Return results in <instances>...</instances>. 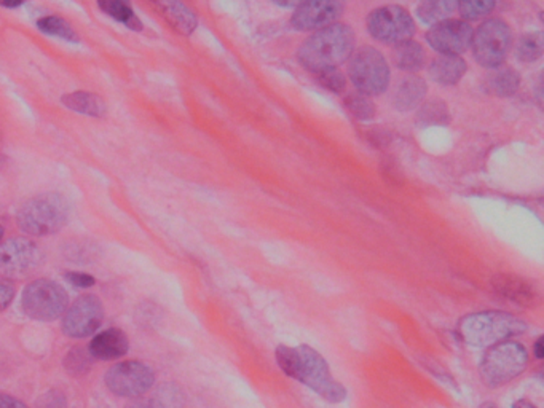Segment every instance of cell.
Returning <instances> with one entry per match:
<instances>
[{
    "mask_svg": "<svg viewBox=\"0 0 544 408\" xmlns=\"http://www.w3.org/2000/svg\"><path fill=\"white\" fill-rule=\"evenodd\" d=\"M279 369L286 375L315 391L319 397L329 403H340L347 399V389L332 376L331 369L324 357L308 344L289 348L281 344L275 351Z\"/></svg>",
    "mask_w": 544,
    "mask_h": 408,
    "instance_id": "6da1fadb",
    "label": "cell"
},
{
    "mask_svg": "<svg viewBox=\"0 0 544 408\" xmlns=\"http://www.w3.org/2000/svg\"><path fill=\"white\" fill-rule=\"evenodd\" d=\"M355 52V33L350 26L336 23L313 34L298 48V61L311 74L336 69Z\"/></svg>",
    "mask_w": 544,
    "mask_h": 408,
    "instance_id": "7a4b0ae2",
    "label": "cell"
},
{
    "mask_svg": "<svg viewBox=\"0 0 544 408\" xmlns=\"http://www.w3.org/2000/svg\"><path fill=\"white\" fill-rule=\"evenodd\" d=\"M527 331L522 319L506 312H482L469 314L458 324L463 342L474 348H490Z\"/></svg>",
    "mask_w": 544,
    "mask_h": 408,
    "instance_id": "3957f363",
    "label": "cell"
},
{
    "mask_svg": "<svg viewBox=\"0 0 544 408\" xmlns=\"http://www.w3.org/2000/svg\"><path fill=\"white\" fill-rule=\"evenodd\" d=\"M69 221V203L63 194H42L26 201L16 215L21 232L31 236L58 234Z\"/></svg>",
    "mask_w": 544,
    "mask_h": 408,
    "instance_id": "277c9868",
    "label": "cell"
},
{
    "mask_svg": "<svg viewBox=\"0 0 544 408\" xmlns=\"http://www.w3.org/2000/svg\"><path fill=\"white\" fill-rule=\"evenodd\" d=\"M529 363V351L524 344L506 340L490 346L479 365L480 376L490 388H499L518 378Z\"/></svg>",
    "mask_w": 544,
    "mask_h": 408,
    "instance_id": "5b68a950",
    "label": "cell"
},
{
    "mask_svg": "<svg viewBox=\"0 0 544 408\" xmlns=\"http://www.w3.org/2000/svg\"><path fill=\"white\" fill-rule=\"evenodd\" d=\"M23 312L34 321L50 323L65 314L69 297L63 285L50 279H37L26 285L21 297Z\"/></svg>",
    "mask_w": 544,
    "mask_h": 408,
    "instance_id": "8992f818",
    "label": "cell"
},
{
    "mask_svg": "<svg viewBox=\"0 0 544 408\" xmlns=\"http://www.w3.org/2000/svg\"><path fill=\"white\" fill-rule=\"evenodd\" d=\"M348 75L358 93L376 96L388 88L389 65L377 48L363 46L351 55Z\"/></svg>",
    "mask_w": 544,
    "mask_h": 408,
    "instance_id": "52a82bcc",
    "label": "cell"
},
{
    "mask_svg": "<svg viewBox=\"0 0 544 408\" xmlns=\"http://www.w3.org/2000/svg\"><path fill=\"white\" fill-rule=\"evenodd\" d=\"M511 45V27L499 18H492L482 23L479 29L473 34V40H471L474 58L487 69H495L503 65Z\"/></svg>",
    "mask_w": 544,
    "mask_h": 408,
    "instance_id": "ba28073f",
    "label": "cell"
},
{
    "mask_svg": "<svg viewBox=\"0 0 544 408\" xmlns=\"http://www.w3.org/2000/svg\"><path fill=\"white\" fill-rule=\"evenodd\" d=\"M370 35L378 42L398 45L412 39L415 34L414 18L406 8L399 5H387L376 8L368 18Z\"/></svg>",
    "mask_w": 544,
    "mask_h": 408,
    "instance_id": "9c48e42d",
    "label": "cell"
},
{
    "mask_svg": "<svg viewBox=\"0 0 544 408\" xmlns=\"http://www.w3.org/2000/svg\"><path fill=\"white\" fill-rule=\"evenodd\" d=\"M42 264V251L34 241L14 236L0 244L2 278L21 279L33 274Z\"/></svg>",
    "mask_w": 544,
    "mask_h": 408,
    "instance_id": "30bf717a",
    "label": "cell"
},
{
    "mask_svg": "<svg viewBox=\"0 0 544 408\" xmlns=\"http://www.w3.org/2000/svg\"><path fill=\"white\" fill-rule=\"evenodd\" d=\"M106 386L120 397L136 399L146 394L156 383V375L149 365L137 361L116 363L106 373Z\"/></svg>",
    "mask_w": 544,
    "mask_h": 408,
    "instance_id": "8fae6325",
    "label": "cell"
},
{
    "mask_svg": "<svg viewBox=\"0 0 544 408\" xmlns=\"http://www.w3.org/2000/svg\"><path fill=\"white\" fill-rule=\"evenodd\" d=\"M103 319L104 308L101 300L93 294H86L78 297L67 308L61 327L67 337L86 338L99 329V325L103 324Z\"/></svg>",
    "mask_w": 544,
    "mask_h": 408,
    "instance_id": "7c38bea8",
    "label": "cell"
},
{
    "mask_svg": "<svg viewBox=\"0 0 544 408\" xmlns=\"http://www.w3.org/2000/svg\"><path fill=\"white\" fill-rule=\"evenodd\" d=\"M473 27L467 21L448 20L431 27L427 34L428 44L436 52L458 56L467 52L473 40Z\"/></svg>",
    "mask_w": 544,
    "mask_h": 408,
    "instance_id": "4fadbf2b",
    "label": "cell"
},
{
    "mask_svg": "<svg viewBox=\"0 0 544 408\" xmlns=\"http://www.w3.org/2000/svg\"><path fill=\"white\" fill-rule=\"evenodd\" d=\"M345 5L342 2L334 0H311L298 4L294 15H292L291 25L298 31H313V29H324V27L336 25V21L344 14Z\"/></svg>",
    "mask_w": 544,
    "mask_h": 408,
    "instance_id": "5bb4252c",
    "label": "cell"
},
{
    "mask_svg": "<svg viewBox=\"0 0 544 408\" xmlns=\"http://www.w3.org/2000/svg\"><path fill=\"white\" fill-rule=\"evenodd\" d=\"M493 291L511 304L531 308L537 304L538 291L533 283L516 274H497L492 278Z\"/></svg>",
    "mask_w": 544,
    "mask_h": 408,
    "instance_id": "9a60e30c",
    "label": "cell"
},
{
    "mask_svg": "<svg viewBox=\"0 0 544 408\" xmlns=\"http://www.w3.org/2000/svg\"><path fill=\"white\" fill-rule=\"evenodd\" d=\"M130 350V342L120 329H107L91 340L88 351L97 361H114Z\"/></svg>",
    "mask_w": 544,
    "mask_h": 408,
    "instance_id": "2e32d148",
    "label": "cell"
},
{
    "mask_svg": "<svg viewBox=\"0 0 544 408\" xmlns=\"http://www.w3.org/2000/svg\"><path fill=\"white\" fill-rule=\"evenodd\" d=\"M427 96V84L417 75L401 78L393 91V105L399 112L415 111Z\"/></svg>",
    "mask_w": 544,
    "mask_h": 408,
    "instance_id": "e0dca14e",
    "label": "cell"
},
{
    "mask_svg": "<svg viewBox=\"0 0 544 408\" xmlns=\"http://www.w3.org/2000/svg\"><path fill=\"white\" fill-rule=\"evenodd\" d=\"M156 8L166 20L169 26L182 35H190L196 29V15L182 2H156Z\"/></svg>",
    "mask_w": 544,
    "mask_h": 408,
    "instance_id": "ac0fdd59",
    "label": "cell"
},
{
    "mask_svg": "<svg viewBox=\"0 0 544 408\" xmlns=\"http://www.w3.org/2000/svg\"><path fill=\"white\" fill-rule=\"evenodd\" d=\"M467 69V63L460 56L439 55L438 58H434L431 61L428 71H429V77L436 84L444 85V86H452V85H457L460 82Z\"/></svg>",
    "mask_w": 544,
    "mask_h": 408,
    "instance_id": "d6986e66",
    "label": "cell"
},
{
    "mask_svg": "<svg viewBox=\"0 0 544 408\" xmlns=\"http://www.w3.org/2000/svg\"><path fill=\"white\" fill-rule=\"evenodd\" d=\"M61 103L67 109L86 115V117L101 118L106 115L107 107L103 97L88 91H76L61 97Z\"/></svg>",
    "mask_w": 544,
    "mask_h": 408,
    "instance_id": "ffe728a7",
    "label": "cell"
},
{
    "mask_svg": "<svg viewBox=\"0 0 544 408\" xmlns=\"http://www.w3.org/2000/svg\"><path fill=\"white\" fill-rule=\"evenodd\" d=\"M520 86V75L512 67L499 65L489 72L486 78V90L495 96H512Z\"/></svg>",
    "mask_w": 544,
    "mask_h": 408,
    "instance_id": "44dd1931",
    "label": "cell"
},
{
    "mask_svg": "<svg viewBox=\"0 0 544 408\" xmlns=\"http://www.w3.org/2000/svg\"><path fill=\"white\" fill-rule=\"evenodd\" d=\"M393 63L404 72H418L427 63L423 46L415 40H406L395 45Z\"/></svg>",
    "mask_w": 544,
    "mask_h": 408,
    "instance_id": "7402d4cb",
    "label": "cell"
},
{
    "mask_svg": "<svg viewBox=\"0 0 544 408\" xmlns=\"http://www.w3.org/2000/svg\"><path fill=\"white\" fill-rule=\"evenodd\" d=\"M458 4L454 0H434V2H421L417 7V16L421 23L428 26H436L439 23L448 21L457 12Z\"/></svg>",
    "mask_w": 544,
    "mask_h": 408,
    "instance_id": "603a6c76",
    "label": "cell"
},
{
    "mask_svg": "<svg viewBox=\"0 0 544 408\" xmlns=\"http://www.w3.org/2000/svg\"><path fill=\"white\" fill-rule=\"evenodd\" d=\"M97 7L101 8V12H104L107 16H111L112 20L122 23L131 31L141 33L144 29L143 23L137 18L133 7L124 0H104V2L97 4Z\"/></svg>",
    "mask_w": 544,
    "mask_h": 408,
    "instance_id": "cb8c5ba5",
    "label": "cell"
},
{
    "mask_svg": "<svg viewBox=\"0 0 544 408\" xmlns=\"http://www.w3.org/2000/svg\"><path fill=\"white\" fill-rule=\"evenodd\" d=\"M450 120L448 105L439 99H431L421 105L417 112V124L420 126H434V124H448Z\"/></svg>",
    "mask_w": 544,
    "mask_h": 408,
    "instance_id": "d4e9b609",
    "label": "cell"
},
{
    "mask_svg": "<svg viewBox=\"0 0 544 408\" xmlns=\"http://www.w3.org/2000/svg\"><path fill=\"white\" fill-rule=\"evenodd\" d=\"M37 27L39 31L46 34V35H52V37H58V39L65 40V42H72V44H77L78 35L74 27L67 23V21L59 18V16H44L37 21Z\"/></svg>",
    "mask_w": 544,
    "mask_h": 408,
    "instance_id": "484cf974",
    "label": "cell"
},
{
    "mask_svg": "<svg viewBox=\"0 0 544 408\" xmlns=\"http://www.w3.org/2000/svg\"><path fill=\"white\" fill-rule=\"evenodd\" d=\"M544 39L541 33L525 34L516 45V58L522 63H533L543 55Z\"/></svg>",
    "mask_w": 544,
    "mask_h": 408,
    "instance_id": "4316f807",
    "label": "cell"
},
{
    "mask_svg": "<svg viewBox=\"0 0 544 408\" xmlns=\"http://www.w3.org/2000/svg\"><path fill=\"white\" fill-rule=\"evenodd\" d=\"M345 109L348 111L351 117L368 122L376 115V105L370 101L369 96L361 93H353L350 96L345 97Z\"/></svg>",
    "mask_w": 544,
    "mask_h": 408,
    "instance_id": "83f0119b",
    "label": "cell"
},
{
    "mask_svg": "<svg viewBox=\"0 0 544 408\" xmlns=\"http://www.w3.org/2000/svg\"><path fill=\"white\" fill-rule=\"evenodd\" d=\"M91 363H93V357H91L90 351L84 350V348H74L65 357V369L69 375L82 376L90 370Z\"/></svg>",
    "mask_w": 544,
    "mask_h": 408,
    "instance_id": "f1b7e54d",
    "label": "cell"
},
{
    "mask_svg": "<svg viewBox=\"0 0 544 408\" xmlns=\"http://www.w3.org/2000/svg\"><path fill=\"white\" fill-rule=\"evenodd\" d=\"M457 10L460 12L463 20H480V18H484L495 10V2H490V0H467V2H460Z\"/></svg>",
    "mask_w": 544,
    "mask_h": 408,
    "instance_id": "f546056e",
    "label": "cell"
},
{
    "mask_svg": "<svg viewBox=\"0 0 544 408\" xmlns=\"http://www.w3.org/2000/svg\"><path fill=\"white\" fill-rule=\"evenodd\" d=\"M317 77V82L326 90L332 91V93H342L347 86V78L344 74L336 69H326V71L317 72L313 74Z\"/></svg>",
    "mask_w": 544,
    "mask_h": 408,
    "instance_id": "4dcf8cb0",
    "label": "cell"
},
{
    "mask_svg": "<svg viewBox=\"0 0 544 408\" xmlns=\"http://www.w3.org/2000/svg\"><path fill=\"white\" fill-rule=\"evenodd\" d=\"M67 402L63 393L59 391H50L46 394L42 395V399L37 402V408H65Z\"/></svg>",
    "mask_w": 544,
    "mask_h": 408,
    "instance_id": "1f68e13d",
    "label": "cell"
},
{
    "mask_svg": "<svg viewBox=\"0 0 544 408\" xmlns=\"http://www.w3.org/2000/svg\"><path fill=\"white\" fill-rule=\"evenodd\" d=\"M65 279H67V283L74 285V287H77V289H88L96 283V279L93 278L91 274L80 272L65 273Z\"/></svg>",
    "mask_w": 544,
    "mask_h": 408,
    "instance_id": "d6a6232c",
    "label": "cell"
},
{
    "mask_svg": "<svg viewBox=\"0 0 544 408\" xmlns=\"http://www.w3.org/2000/svg\"><path fill=\"white\" fill-rule=\"evenodd\" d=\"M15 285L12 281L0 276V312L7 310L8 304L14 302Z\"/></svg>",
    "mask_w": 544,
    "mask_h": 408,
    "instance_id": "836d02e7",
    "label": "cell"
},
{
    "mask_svg": "<svg viewBox=\"0 0 544 408\" xmlns=\"http://www.w3.org/2000/svg\"><path fill=\"white\" fill-rule=\"evenodd\" d=\"M0 408H27V405L12 395L0 394Z\"/></svg>",
    "mask_w": 544,
    "mask_h": 408,
    "instance_id": "e575fe53",
    "label": "cell"
},
{
    "mask_svg": "<svg viewBox=\"0 0 544 408\" xmlns=\"http://www.w3.org/2000/svg\"><path fill=\"white\" fill-rule=\"evenodd\" d=\"M125 408H158L154 401H135Z\"/></svg>",
    "mask_w": 544,
    "mask_h": 408,
    "instance_id": "d590c367",
    "label": "cell"
},
{
    "mask_svg": "<svg viewBox=\"0 0 544 408\" xmlns=\"http://www.w3.org/2000/svg\"><path fill=\"white\" fill-rule=\"evenodd\" d=\"M535 357L537 359H543L544 357V338L539 337L537 340V343H535Z\"/></svg>",
    "mask_w": 544,
    "mask_h": 408,
    "instance_id": "8d00e7d4",
    "label": "cell"
},
{
    "mask_svg": "<svg viewBox=\"0 0 544 408\" xmlns=\"http://www.w3.org/2000/svg\"><path fill=\"white\" fill-rule=\"evenodd\" d=\"M21 5H23L21 0H16V2H15V0H12V2H4V0H2V2H0V7L16 8L21 7Z\"/></svg>",
    "mask_w": 544,
    "mask_h": 408,
    "instance_id": "74e56055",
    "label": "cell"
},
{
    "mask_svg": "<svg viewBox=\"0 0 544 408\" xmlns=\"http://www.w3.org/2000/svg\"><path fill=\"white\" fill-rule=\"evenodd\" d=\"M512 408H537V405H533V403L529 401H519L512 405Z\"/></svg>",
    "mask_w": 544,
    "mask_h": 408,
    "instance_id": "f35d334b",
    "label": "cell"
},
{
    "mask_svg": "<svg viewBox=\"0 0 544 408\" xmlns=\"http://www.w3.org/2000/svg\"><path fill=\"white\" fill-rule=\"evenodd\" d=\"M479 408H499L495 403H490V402H486V403H482Z\"/></svg>",
    "mask_w": 544,
    "mask_h": 408,
    "instance_id": "ab89813d",
    "label": "cell"
},
{
    "mask_svg": "<svg viewBox=\"0 0 544 408\" xmlns=\"http://www.w3.org/2000/svg\"><path fill=\"white\" fill-rule=\"evenodd\" d=\"M2 234H4V228L0 227V240H2Z\"/></svg>",
    "mask_w": 544,
    "mask_h": 408,
    "instance_id": "60d3db41",
    "label": "cell"
}]
</instances>
